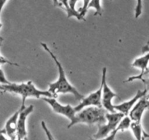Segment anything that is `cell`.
<instances>
[{
	"label": "cell",
	"mask_w": 149,
	"mask_h": 140,
	"mask_svg": "<svg viewBox=\"0 0 149 140\" xmlns=\"http://www.w3.org/2000/svg\"><path fill=\"white\" fill-rule=\"evenodd\" d=\"M40 45L43 48V49L49 54V55L51 57V58L54 60L58 72V80H57L56 81H55L54 82H51V83H50L49 85H48V88H48V91L52 94L54 98H56L58 94H71L75 97V98H76L77 100L81 101V100L85 97V96L83 95L82 94H81V93L77 90V88H75V87L73 86V85L69 82V80L67 78V76H66L65 71H64V67H63L61 62L58 61L56 55L51 51V50L50 49L49 47L48 46L47 44L44 43V42H41Z\"/></svg>",
	"instance_id": "6da1fadb"
},
{
	"label": "cell",
	"mask_w": 149,
	"mask_h": 140,
	"mask_svg": "<svg viewBox=\"0 0 149 140\" xmlns=\"http://www.w3.org/2000/svg\"><path fill=\"white\" fill-rule=\"evenodd\" d=\"M2 91L12 93L20 96L22 98V104H26V100L27 98H43V97H53L52 94L48 91L40 90L34 85L32 81L22 82V83H13L2 85Z\"/></svg>",
	"instance_id": "7a4b0ae2"
},
{
	"label": "cell",
	"mask_w": 149,
	"mask_h": 140,
	"mask_svg": "<svg viewBox=\"0 0 149 140\" xmlns=\"http://www.w3.org/2000/svg\"><path fill=\"white\" fill-rule=\"evenodd\" d=\"M106 112L107 111L102 107H88L76 112L74 119L70 123L67 128H70L74 125L79 123L86 125H102L106 123Z\"/></svg>",
	"instance_id": "3957f363"
},
{
	"label": "cell",
	"mask_w": 149,
	"mask_h": 140,
	"mask_svg": "<svg viewBox=\"0 0 149 140\" xmlns=\"http://www.w3.org/2000/svg\"><path fill=\"white\" fill-rule=\"evenodd\" d=\"M106 123L98 125L97 131L93 136V139H99L107 137V135L115 131L120 121L125 115L118 112H106Z\"/></svg>",
	"instance_id": "277c9868"
},
{
	"label": "cell",
	"mask_w": 149,
	"mask_h": 140,
	"mask_svg": "<svg viewBox=\"0 0 149 140\" xmlns=\"http://www.w3.org/2000/svg\"><path fill=\"white\" fill-rule=\"evenodd\" d=\"M107 68L104 67L102 69V73L101 83L102 85V107L107 112H116L113 104V99L118 96L115 92L112 91L107 83Z\"/></svg>",
	"instance_id": "5b68a950"
},
{
	"label": "cell",
	"mask_w": 149,
	"mask_h": 140,
	"mask_svg": "<svg viewBox=\"0 0 149 140\" xmlns=\"http://www.w3.org/2000/svg\"><path fill=\"white\" fill-rule=\"evenodd\" d=\"M45 102L49 104L52 108L53 111L55 113L64 116L67 119L70 120V123L72 122L76 115V111L74 107H72L70 104H62L58 102L56 98L54 97H43L42 98Z\"/></svg>",
	"instance_id": "8992f818"
},
{
	"label": "cell",
	"mask_w": 149,
	"mask_h": 140,
	"mask_svg": "<svg viewBox=\"0 0 149 140\" xmlns=\"http://www.w3.org/2000/svg\"><path fill=\"white\" fill-rule=\"evenodd\" d=\"M34 106L26 104H21L20 107V112L17 122V139L27 140L26 120L29 115L34 111Z\"/></svg>",
	"instance_id": "52a82bcc"
},
{
	"label": "cell",
	"mask_w": 149,
	"mask_h": 140,
	"mask_svg": "<svg viewBox=\"0 0 149 140\" xmlns=\"http://www.w3.org/2000/svg\"><path fill=\"white\" fill-rule=\"evenodd\" d=\"M142 52L143 53V55L142 56L138 57L135 58L132 63V67L134 68L139 69L140 70V73L138 75L135 76H131L129 78H127L124 82H133L134 80H137L139 78L142 76L144 72L146 70L149 65V40L148 41L147 44L143 47Z\"/></svg>",
	"instance_id": "ba28073f"
},
{
	"label": "cell",
	"mask_w": 149,
	"mask_h": 140,
	"mask_svg": "<svg viewBox=\"0 0 149 140\" xmlns=\"http://www.w3.org/2000/svg\"><path fill=\"white\" fill-rule=\"evenodd\" d=\"M102 85L101 83L98 89L88 94L87 96L84 97L77 106L74 107L76 112L88 107H102Z\"/></svg>",
	"instance_id": "9c48e42d"
},
{
	"label": "cell",
	"mask_w": 149,
	"mask_h": 140,
	"mask_svg": "<svg viewBox=\"0 0 149 140\" xmlns=\"http://www.w3.org/2000/svg\"><path fill=\"white\" fill-rule=\"evenodd\" d=\"M148 109H149V100L145 96L137 101L128 115L132 122L141 123L143 114Z\"/></svg>",
	"instance_id": "30bf717a"
},
{
	"label": "cell",
	"mask_w": 149,
	"mask_h": 140,
	"mask_svg": "<svg viewBox=\"0 0 149 140\" xmlns=\"http://www.w3.org/2000/svg\"><path fill=\"white\" fill-rule=\"evenodd\" d=\"M146 94H147V91L145 88L143 90H138L133 98L128 100V101H124L119 104L114 105V108H115L116 112H121V113L124 114V115H128L131 110L134 106V104L137 103V101L142 97L145 96Z\"/></svg>",
	"instance_id": "8fae6325"
},
{
	"label": "cell",
	"mask_w": 149,
	"mask_h": 140,
	"mask_svg": "<svg viewBox=\"0 0 149 140\" xmlns=\"http://www.w3.org/2000/svg\"><path fill=\"white\" fill-rule=\"evenodd\" d=\"M19 112L20 109L17 110L12 116L10 117L9 119L5 123L3 130L10 140H17V122Z\"/></svg>",
	"instance_id": "7c38bea8"
},
{
	"label": "cell",
	"mask_w": 149,
	"mask_h": 140,
	"mask_svg": "<svg viewBox=\"0 0 149 140\" xmlns=\"http://www.w3.org/2000/svg\"><path fill=\"white\" fill-rule=\"evenodd\" d=\"M2 41H3V38L0 36V45L2 44ZM3 64H9V65L11 66H17L18 67V64H17L16 63H13L12 61H9L7 58H5V57L2 56L1 54H0V84H2V85H5V84H9V81L8 80V79L5 77V73H4L3 70L1 68V66L3 65Z\"/></svg>",
	"instance_id": "4fadbf2b"
},
{
	"label": "cell",
	"mask_w": 149,
	"mask_h": 140,
	"mask_svg": "<svg viewBox=\"0 0 149 140\" xmlns=\"http://www.w3.org/2000/svg\"><path fill=\"white\" fill-rule=\"evenodd\" d=\"M78 2V0H69V12L67 13V18H70L72 17H74L78 21H86L85 18L81 16L79 11L75 9V6Z\"/></svg>",
	"instance_id": "5bb4252c"
},
{
	"label": "cell",
	"mask_w": 149,
	"mask_h": 140,
	"mask_svg": "<svg viewBox=\"0 0 149 140\" xmlns=\"http://www.w3.org/2000/svg\"><path fill=\"white\" fill-rule=\"evenodd\" d=\"M130 129L136 140H145L144 137H143L144 130L142 127L141 123L132 122L130 126Z\"/></svg>",
	"instance_id": "9a60e30c"
},
{
	"label": "cell",
	"mask_w": 149,
	"mask_h": 140,
	"mask_svg": "<svg viewBox=\"0 0 149 140\" xmlns=\"http://www.w3.org/2000/svg\"><path fill=\"white\" fill-rule=\"evenodd\" d=\"M132 123L131 118H130L129 115H125L122 118V119L120 121L118 126H117L116 130L118 132H124L127 130L130 129V126Z\"/></svg>",
	"instance_id": "2e32d148"
},
{
	"label": "cell",
	"mask_w": 149,
	"mask_h": 140,
	"mask_svg": "<svg viewBox=\"0 0 149 140\" xmlns=\"http://www.w3.org/2000/svg\"><path fill=\"white\" fill-rule=\"evenodd\" d=\"M90 8H94L95 10L94 16H102V8L101 6V0H91L88 5V10Z\"/></svg>",
	"instance_id": "e0dca14e"
},
{
	"label": "cell",
	"mask_w": 149,
	"mask_h": 140,
	"mask_svg": "<svg viewBox=\"0 0 149 140\" xmlns=\"http://www.w3.org/2000/svg\"><path fill=\"white\" fill-rule=\"evenodd\" d=\"M143 12V0H136V6L134 8V18H138Z\"/></svg>",
	"instance_id": "ac0fdd59"
},
{
	"label": "cell",
	"mask_w": 149,
	"mask_h": 140,
	"mask_svg": "<svg viewBox=\"0 0 149 140\" xmlns=\"http://www.w3.org/2000/svg\"><path fill=\"white\" fill-rule=\"evenodd\" d=\"M90 2H91V0H83V6L82 8H80L79 11L80 14H81V16L83 18H85L87 10H88V5H89Z\"/></svg>",
	"instance_id": "d6986e66"
},
{
	"label": "cell",
	"mask_w": 149,
	"mask_h": 140,
	"mask_svg": "<svg viewBox=\"0 0 149 140\" xmlns=\"http://www.w3.org/2000/svg\"><path fill=\"white\" fill-rule=\"evenodd\" d=\"M41 126H42V129H43L44 132H45V135H46L48 140H55L54 139V137H53L52 134H51V131H50L49 128H48L46 123H45L44 121H42V122H41Z\"/></svg>",
	"instance_id": "ffe728a7"
},
{
	"label": "cell",
	"mask_w": 149,
	"mask_h": 140,
	"mask_svg": "<svg viewBox=\"0 0 149 140\" xmlns=\"http://www.w3.org/2000/svg\"><path fill=\"white\" fill-rule=\"evenodd\" d=\"M143 82V83L145 85V89L147 91V94L146 95V97L149 100V78H141L138 80Z\"/></svg>",
	"instance_id": "44dd1931"
},
{
	"label": "cell",
	"mask_w": 149,
	"mask_h": 140,
	"mask_svg": "<svg viewBox=\"0 0 149 140\" xmlns=\"http://www.w3.org/2000/svg\"><path fill=\"white\" fill-rule=\"evenodd\" d=\"M117 133H118V131H117V130L116 129L115 131H113V132L110 133V134H109V135H107V137H103V138H101V139H92L91 140H115Z\"/></svg>",
	"instance_id": "7402d4cb"
},
{
	"label": "cell",
	"mask_w": 149,
	"mask_h": 140,
	"mask_svg": "<svg viewBox=\"0 0 149 140\" xmlns=\"http://www.w3.org/2000/svg\"><path fill=\"white\" fill-rule=\"evenodd\" d=\"M58 2L60 7L64 8L67 13L69 12V0H58Z\"/></svg>",
	"instance_id": "603a6c76"
},
{
	"label": "cell",
	"mask_w": 149,
	"mask_h": 140,
	"mask_svg": "<svg viewBox=\"0 0 149 140\" xmlns=\"http://www.w3.org/2000/svg\"><path fill=\"white\" fill-rule=\"evenodd\" d=\"M7 2H8V0H0V15H1L2 10H3L5 5H6Z\"/></svg>",
	"instance_id": "cb8c5ba5"
},
{
	"label": "cell",
	"mask_w": 149,
	"mask_h": 140,
	"mask_svg": "<svg viewBox=\"0 0 149 140\" xmlns=\"http://www.w3.org/2000/svg\"><path fill=\"white\" fill-rule=\"evenodd\" d=\"M0 140H10L9 139L7 138L6 136H5L4 130L0 131Z\"/></svg>",
	"instance_id": "d4e9b609"
},
{
	"label": "cell",
	"mask_w": 149,
	"mask_h": 140,
	"mask_svg": "<svg viewBox=\"0 0 149 140\" xmlns=\"http://www.w3.org/2000/svg\"><path fill=\"white\" fill-rule=\"evenodd\" d=\"M148 74H149V65H148V68L146 69V71H145V72H144V73H143V75H142V76L140 77V78H139L137 80H138L140 79V78H143V76H145V75H148Z\"/></svg>",
	"instance_id": "484cf974"
},
{
	"label": "cell",
	"mask_w": 149,
	"mask_h": 140,
	"mask_svg": "<svg viewBox=\"0 0 149 140\" xmlns=\"http://www.w3.org/2000/svg\"><path fill=\"white\" fill-rule=\"evenodd\" d=\"M52 1H53V3H54V6L59 7V8H61V7H60L59 3H58V0H52Z\"/></svg>",
	"instance_id": "4316f807"
},
{
	"label": "cell",
	"mask_w": 149,
	"mask_h": 140,
	"mask_svg": "<svg viewBox=\"0 0 149 140\" xmlns=\"http://www.w3.org/2000/svg\"><path fill=\"white\" fill-rule=\"evenodd\" d=\"M143 137H144L145 139H147V138L149 139V134H148V133H146V131H144V132H143Z\"/></svg>",
	"instance_id": "83f0119b"
},
{
	"label": "cell",
	"mask_w": 149,
	"mask_h": 140,
	"mask_svg": "<svg viewBox=\"0 0 149 140\" xmlns=\"http://www.w3.org/2000/svg\"><path fill=\"white\" fill-rule=\"evenodd\" d=\"M0 91H2V85L0 84Z\"/></svg>",
	"instance_id": "f1b7e54d"
},
{
	"label": "cell",
	"mask_w": 149,
	"mask_h": 140,
	"mask_svg": "<svg viewBox=\"0 0 149 140\" xmlns=\"http://www.w3.org/2000/svg\"><path fill=\"white\" fill-rule=\"evenodd\" d=\"M1 26H2V24H0V28H1Z\"/></svg>",
	"instance_id": "f546056e"
}]
</instances>
